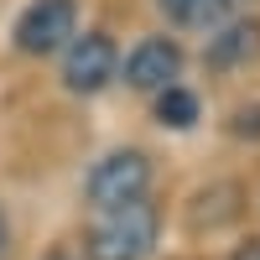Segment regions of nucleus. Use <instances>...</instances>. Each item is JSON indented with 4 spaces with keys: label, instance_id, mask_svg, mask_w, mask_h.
<instances>
[{
    "label": "nucleus",
    "instance_id": "nucleus-2",
    "mask_svg": "<svg viewBox=\"0 0 260 260\" xmlns=\"http://www.w3.org/2000/svg\"><path fill=\"white\" fill-rule=\"evenodd\" d=\"M146 192H151V156L136 151V146L99 156L94 172L83 177V198H89V208H120V203L146 198Z\"/></svg>",
    "mask_w": 260,
    "mask_h": 260
},
{
    "label": "nucleus",
    "instance_id": "nucleus-11",
    "mask_svg": "<svg viewBox=\"0 0 260 260\" xmlns=\"http://www.w3.org/2000/svg\"><path fill=\"white\" fill-rule=\"evenodd\" d=\"M234 6H245V0H234Z\"/></svg>",
    "mask_w": 260,
    "mask_h": 260
},
{
    "label": "nucleus",
    "instance_id": "nucleus-4",
    "mask_svg": "<svg viewBox=\"0 0 260 260\" xmlns=\"http://www.w3.org/2000/svg\"><path fill=\"white\" fill-rule=\"evenodd\" d=\"M78 31V0H31L26 11L16 16V52L26 57H52L73 42Z\"/></svg>",
    "mask_w": 260,
    "mask_h": 260
},
{
    "label": "nucleus",
    "instance_id": "nucleus-3",
    "mask_svg": "<svg viewBox=\"0 0 260 260\" xmlns=\"http://www.w3.org/2000/svg\"><path fill=\"white\" fill-rule=\"evenodd\" d=\"M120 78V47L110 31H73V42L62 47V89L89 99L99 89H110V83Z\"/></svg>",
    "mask_w": 260,
    "mask_h": 260
},
{
    "label": "nucleus",
    "instance_id": "nucleus-10",
    "mask_svg": "<svg viewBox=\"0 0 260 260\" xmlns=\"http://www.w3.org/2000/svg\"><path fill=\"white\" fill-rule=\"evenodd\" d=\"M234 260H260V240H255V245H245V250L234 255Z\"/></svg>",
    "mask_w": 260,
    "mask_h": 260
},
{
    "label": "nucleus",
    "instance_id": "nucleus-6",
    "mask_svg": "<svg viewBox=\"0 0 260 260\" xmlns=\"http://www.w3.org/2000/svg\"><path fill=\"white\" fill-rule=\"evenodd\" d=\"M260 57V21L255 16H229L224 26H213L203 42V62L213 73H240Z\"/></svg>",
    "mask_w": 260,
    "mask_h": 260
},
{
    "label": "nucleus",
    "instance_id": "nucleus-5",
    "mask_svg": "<svg viewBox=\"0 0 260 260\" xmlns=\"http://www.w3.org/2000/svg\"><path fill=\"white\" fill-rule=\"evenodd\" d=\"M187 68V52H182V42L177 37H141L136 47H130L120 57V78H125V89H136V94H161L167 83H177Z\"/></svg>",
    "mask_w": 260,
    "mask_h": 260
},
{
    "label": "nucleus",
    "instance_id": "nucleus-9",
    "mask_svg": "<svg viewBox=\"0 0 260 260\" xmlns=\"http://www.w3.org/2000/svg\"><path fill=\"white\" fill-rule=\"evenodd\" d=\"M6 245H11V224H6V213H0V260H6Z\"/></svg>",
    "mask_w": 260,
    "mask_h": 260
},
{
    "label": "nucleus",
    "instance_id": "nucleus-8",
    "mask_svg": "<svg viewBox=\"0 0 260 260\" xmlns=\"http://www.w3.org/2000/svg\"><path fill=\"white\" fill-rule=\"evenodd\" d=\"M198 120H203V99H198V89H187L182 78L167 83V89L156 94V125H167V130H192Z\"/></svg>",
    "mask_w": 260,
    "mask_h": 260
},
{
    "label": "nucleus",
    "instance_id": "nucleus-7",
    "mask_svg": "<svg viewBox=\"0 0 260 260\" xmlns=\"http://www.w3.org/2000/svg\"><path fill=\"white\" fill-rule=\"evenodd\" d=\"M156 11L167 16L172 31H192V37H208L213 26H224V21L240 11L234 0H156Z\"/></svg>",
    "mask_w": 260,
    "mask_h": 260
},
{
    "label": "nucleus",
    "instance_id": "nucleus-1",
    "mask_svg": "<svg viewBox=\"0 0 260 260\" xmlns=\"http://www.w3.org/2000/svg\"><path fill=\"white\" fill-rule=\"evenodd\" d=\"M156 234H161V208L151 198H136L120 208H99L83 250L89 260H146L156 250Z\"/></svg>",
    "mask_w": 260,
    "mask_h": 260
}]
</instances>
